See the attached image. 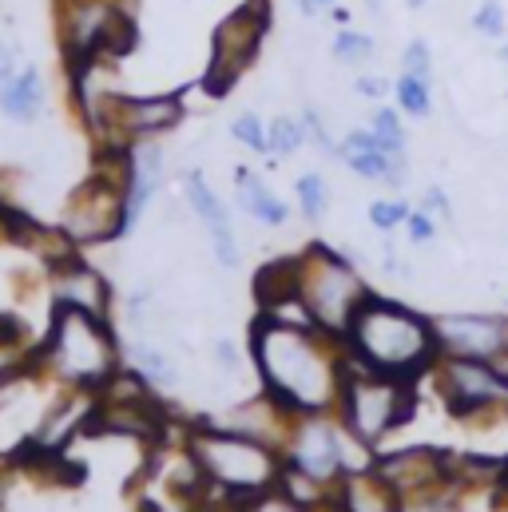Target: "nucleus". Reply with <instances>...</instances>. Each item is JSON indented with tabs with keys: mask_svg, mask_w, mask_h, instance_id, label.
<instances>
[{
	"mask_svg": "<svg viewBox=\"0 0 508 512\" xmlns=\"http://www.w3.org/2000/svg\"><path fill=\"white\" fill-rule=\"evenodd\" d=\"M251 350L266 393L290 413H322L342 397L346 362L322 342L314 322L262 314L251 326Z\"/></svg>",
	"mask_w": 508,
	"mask_h": 512,
	"instance_id": "nucleus-1",
	"label": "nucleus"
},
{
	"mask_svg": "<svg viewBox=\"0 0 508 512\" xmlns=\"http://www.w3.org/2000/svg\"><path fill=\"white\" fill-rule=\"evenodd\" d=\"M346 346L358 366L401 382H417L425 370L441 362V342L433 322L378 294H366V302L354 310Z\"/></svg>",
	"mask_w": 508,
	"mask_h": 512,
	"instance_id": "nucleus-2",
	"label": "nucleus"
},
{
	"mask_svg": "<svg viewBox=\"0 0 508 512\" xmlns=\"http://www.w3.org/2000/svg\"><path fill=\"white\" fill-rule=\"evenodd\" d=\"M40 358H48L68 382L96 385V389L116 374V362H120L116 338H112L104 314H92V310H80L68 302L56 306L52 334H48Z\"/></svg>",
	"mask_w": 508,
	"mask_h": 512,
	"instance_id": "nucleus-3",
	"label": "nucleus"
},
{
	"mask_svg": "<svg viewBox=\"0 0 508 512\" xmlns=\"http://www.w3.org/2000/svg\"><path fill=\"white\" fill-rule=\"evenodd\" d=\"M366 294L370 290L362 286L354 266L330 247H310L298 258V302L326 338H346Z\"/></svg>",
	"mask_w": 508,
	"mask_h": 512,
	"instance_id": "nucleus-4",
	"label": "nucleus"
},
{
	"mask_svg": "<svg viewBox=\"0 0 508 512\" xmlns=\"http://www.w3.org/2000/svg\"><path fill=\"white\" fill-rule=\"evenodd\" d=\"M191 457L199 461V473L219 481L235 497H262L278 485L282 465L270 453V445L243 437V433H219L203 429L191 437Z\"/></svg>",
	"mask_w": 508,
	"mask_h": 512,
	"instance_id": "nucleus-5",
	"label": "nucleus"
},
{
	"mask_svg": "<svg viewBox=\"0 0 508 512\" xmlns=\"http://www.w3.org/2000/svg\"><path fill=\"white\" fill-rule=\"evenodd\" d=\"M338 401H342V421L354 433V441L374 445L389 429L409 421V413H413V382L374 374V370H366V366H358L350 358Z\"/></svg>",
	"mask_w": 508,
	"mask_h": 512,
	"instance_id": "nucleus-6",
	"label": "nucleus"
},
{
	"mask_svg": "<svg viewBox=\"0 0 508 512\" xmlns=\"http://www.w3.org/2000/svg\"><path fill=\"white\" fill-rule=\"evenodd\" d=\"M266 28H270V8H266V0H247L243 8H235V12L215 28L211 64H207V72H203V92H207V96H215V100L231 96V88L239 84V76L254 64Z\"/></svg>",
	"mask_w": 508,
	"mask_h": 512,
	"instance_id": "nucleus-7",
	"label": "nucleus"
},
{
	"mask_svg": "<svg viewBox=\"0 0 508 512\" xmlns=\"http://www.w3.org/2000/svg\"><path fill=\"white\" fill-rule=\"evenodd\" d=\"M437 389H441V397L449 401V409L457 417L508 413V374L497 362L441 354V362H437Z\"/></svg>",
	"mask_w": 508,
	"mask_h": 512,
	"instance_id": "nucleus-8",
	"label": "nucleus"
},
{
	"mask_svg": "<svg viewBox=\"0 0 508 512\" xmlns=\"http://www.w3.org/2000/svg\"><path fill=\"white\" fill-rule=\"evenodd\" d=\"M124 207H127V187L108 179V175H96L92 183H84L72 203H68V219H64V231L76 239V243H108L116 235H124Z\"/></svg>",
	"mask_w": 508,
	"mask_h": 512,
	"instance_id": "nucleus-9",
	"label": "nucleus"
},
{
	"mask_svg": "<svg viewBox=\"0 0 508 512\" xmlns=\"http://www.w3.org/2000/svg\"><path fill=\"white\" fill-rule=\"evenodd\" d=\"M92 128L112 131V135H151L167 131L183 120V100L179 92L171 96H100L84 104Z\"/></svg>",
	"mask_w": 508,
	"mask_h": 512,
	"instance_id": "nucleus-10",
	"label": "nucleus"
},
{
	"mask_svg": "<svg viewBox=\"0 0 508 512\" xmlns=\"http://www.w3.org/2000/svg\"><path fill=\"white\" fill-rule=\"evenodd\" d=\"M441 354L449 358H477L501 362L508 358V318L501 314H441L433 318Z\"/></svg>",
	"mask_w": 508,
	"mask_h": 512,
	"instance_id": "nucleus-11",
	"label": "nucleus"
},
{
	"mask_svg": "<svg viewBox=\"0 0 508 512\" xmlns=\"http://www.w3.org/2000/svg\"><path fill=\"white\" fill-rule=\"evenodd\" d=\"M290 465H294L302 477H310L314 485L338 477L342 465H346L342 433H338L330 421H322V417L310 413V417L294 429V441H290Z\"/></svg>",
	"mask_w": 508,
	"mask_h": 512,
	"instance_id": "nucleus-12",
	"label": "nucleus"
},
{
	"mask_svg": "<svg viewBox=\"0 0 508 512\" xmlns=\"http://www.w3.org/2000/svg\"><path fill=\"white\" fill-rule=\"evenodd\" d=\"M374 473L393 493H417L445 477V457L437 449H401L393 457H381Z\"/></svg>",
	"mask_w": 508,
	"mask_h": 512,
	"instance_id": "nucleus-13",
	"label": "nucleus"
},
{
	"mask_svg": "<svg viewBox=\"0 0 508 512\" xmlns=\"http://www.w3.org/2000/svg\"><path fill=\"white\" fill-rule=\"evenodd\" d=\"M187 199H191V207H195V215L207 223V231H211V243H215V255L223 266H239V247H235V231H231V219H227V211H223V203L215 199V191L207 187V179L195 171V175H187Z\"/></svg>",
	"mask_w": 508,
	"mask_h": 512,
	"instance_id": "nucleus-14",
	"label": "nucleus"
},
{
	"mask_svg": "<svg viewBox=\"0 0 508 512\" xmlns=\"http://www.w3.org/2000/svg\"><path fill=\"white\" fill-rule=\"evenodd\" d=\"M56 270V298L68 302V306H80V310H92V314H104L108 310V282L80 258L72 255L68 262L52 266Z\"/></svg>",
	"mask_w": 508,
	"mask_h": 512,
	"instance_id": "nucleus-15",
	"label": "nucleus"
},
{
	"mask_svg": "<svg viewBox=\"0 0 508 512\" xmlns=\"http://www.w3.org/2000/svg\"><path fill=\"white\" fill-rule=\"evenodd\" d=\"M254 298L262 314H278L282 306H302L298 302V258H274L254 274Z\"/></svg>",
	"mask_w": 508,
	"mask_h": 512,
	"instance_id": "nucleus-16",
	"label": "nucleus"
},
{
	"mask_svg": "<svg viewBox=\"0 0 508 512\" xmlns=\"http://www.w3.org/2000/svg\"><path fill=\"white\" fill-rule=\"evenodd\" d=\"M159 175H163V155H159V147H151V143L135 147V171H131V183H127V207H124L127 231L139 223L147 199H151L155 187H159Z\"/></svg>",
	"mask_w": 508,
	"mask_h": 512,
	"instance_id": "nucleus-17",
	"label": "nucleus"
},
{
	"mask_svg": "<svg viewBox=\"0 0 508 512\" xmlns=\"http://www.w3.org/2000/svg\"><path fill=\"white\" fill-rule=\"evenodd\" d=\"M40 104H44V84H40V76L32 72V68H24L12 84H4L0 88V108L12 116V120H32L36 112H40Z\"/></svg>",
	"mask_w": 508,
	"mask_h": 512,
	"instance_id": "nucleus-18",
	"label": "nucleus"
},
{
	"mask_svg": "<svg viewBox=\"0 0 508 512\" xmlns=\"http://www.w3.org/2000/svg\"><path fill=\"white\" fill-rule=\"evenodd\" d=\"M239 203H243V211H251L254 219L266 223V227L286 223V203L274 199V195L254 179L251 171H239Z\"/></svg>",
	"mask_w": 508,
	"mask_h": 512,
	"instance_id": "nucleus-19",
	"label": "nucleus"
},
{
	"mask_svg": "<svg viewBox=\"0 0 508 512\" xmlns=\"http://www.w3.org/2000/svg\"><path fill=\"white\" fill-rule=\"evenodd\" d=\"M135 36H139L135 20L127 16L124 8H112L104 28H100V36H96V60H120V56H127L135 48Z\"/></svg>",
	"mask_w": 508,
	"mask_h": 512,
	"instance_id": "nucleus-20",
	"label": "nucleus"
},
{
	"mask_svg": "<svg viewBox=\"0 0 508 512\" xmlns=\"http://www.w3.org/2000/svg\"><path fill=\"white\" fill-rule=\"evenodd\" d=\"M346 509L350 512H393V489L378 473H358L346 485Z\"/></svg>",
	"mask_w": 508,
	"mask_h": 512,
	"instance_id": "nucleus-21",
	"label": "nucleus"
},
{
	"mask_svg": "<svg viewBox=\"0 0 508 512\" xmlns=\"http://www.w3.org/2000/svg\"><path fill=\"white\" fill-rule=\"evenodd\" d=\"M393 92H397V108H401L405 116L425 120V116L433 112V88H429L425 76H409V72H401L397 84H393Z\"/></svg>",
	"mask_w": 508,
	"mask_h": 512,
	"instance_id": "nucleus-22",
	"label": "nucleus"
},
{
	"mask_svg": "<svg viewBox=\"0 0 508 512\" xmlns=\"http://www.w3.org/2000/svg\"><path fill=\"white\" fill-rule=\"evenodd\" d=\"M374 56V40L366 36V32H338V40H334V60L338 64H366Z\"/></svg>",
	"mask_w": 508,
	"mask_h": 512,
	"instance_id": "nucleus-23",
	"label": "nucleus"
},
{
	"mask_svg": "<svg viewBox=\"0 0 508 512\" xmlns=\"http://www.w3.org/2000/svg\"><path fill=\"white\" fill-rule=\"evenodd\" d=\"M505 28H508L505 4H501V0H481L477 12H473V32L485 36V40H501Z\"/></svg>",
	"mask_w": 508,
	"mask_h": 512,
	"instance_id": "nucleus-24",
	"label": "nucleus"
},
{
	"mask_svg": "<svg viewBox=\"0 0 508 512\" xmlns=\"http://www.w3.org/2000/svg\"><path fill=\"white\" fill-rule=\"evenodd\" d=\"M370 131L378 135V143L389 151V155H405V128H401V120H397V112H389V108H381L378 116H374V124Z\"/></svg>",
	"mask_w": 508,
	"mask_h": 512,
	"instance_id": "nucleus-25",
	"label": "nucleus"
},
{
	"mask_svg": "<svg viewBox=\"0 0 508 512\" xmlns=\"http://www.w3.org/2000/svg\"><path fill=\"white\" fill-rule=\"evenodd\" d=\"M298 199H302L306 219H322V215H326V203H330L322 175H302V179H298Z\"/></svg>",
	"mask_w": 508,
	"mask_h": 512,
	"instance_id": "nucleus-26",
	"label": "nucleus"
},
{
	"mask_svg": "<svg viewBox=\"0 0 508 512\" xmlns=\"http://www.w3.org/2000/svg\"><path fill=\"white\" fill-rule=\"evenodd\" d=\"M302 135H306L302 124H294V120L282 116V120L270 124V151H274V155H290V151L302 147Z\"/></svg>",
	"mask_w": 508,
	"mask_h": 512,
	"instance_id": "nucleus-27",
	"label": "nucleus"
},
{
	"mask_svg": "<svg viewBox=\"0 0 508 512\" xmlns=\"http://www.w3.org/2000/svg\"><path fill=\"white\" fill-rule=\"evenodd\" d=\"M401 72H409V76H433V52H429V44L425 40H409V48L401 52Z\"/></svg>",
	"mask_w": 508,
	"mask_h": 512,
	"instance_id": "nucleus-28",
	"label": "nucleus"
},
{
	"mask_svg": "<svg viewBox=\"0 0 508 512\" xmlns=\"http://www.w3.org/2000/svg\"><path fill=\"white\" fill-rule=\"evenodd\" d=\"M231 131H235L239 143H247V147H254V151H270V131L262 128L258 116H239Z\"/></svg>",
	"mask_w": 508,
	"mask_h": 512,
	"instance_id": "nucleus-29",
	"label": "nucleus"
},
{
	"mask_svg": "<svg viewBox=\"0 0 508 512\" xmlns=\"http://www.w3.org/2000/svg\"><path fill=\"white\" fill-rule=\"evenodd\" d=\"M409 215H413V211H409L405 203H374V207H370V223H374L378 231H393L397 223H409Z\"/></svg>",
	"mask_w": 508,
	"mask_h": 512,
	"instance_id": "nucleus-30",
	"label": "nucleus"
},
{
	"mask_svg": "<svg viewBox=\"0 0 508 512\" xmlns=\"http://www.w3.org/2000/svg\"><path fill=\"white\" fill-rule=\"evenodd\" d=\"M405 227H409V239H413V243H429V239H433V231H437L429 211H413Z\"/></svg>",
	"mask_w": 508,
	"mask_h": 512,
	"instance_id": "nucleus-31",
	"label": "nucleus"
},
{
	"mask_svg": "<svg viewBox=\"0 0 508 512\" xmlns=\"http://www.w3.org/2000/svg\"><path fill=\"white\" fill-rule=\"evenodd\" d=\"M20 338H24V322L12 318V314H0V350L20 346Z\"/></svg>",
	"mask_w": 508,
	"mask_h": 512,
	"instance_id": "nucleus-32",
	"label": "nucleus"
},
{
	"mask_svg": "<svg viewBox=\"0 0 508 512\" xmlns=\"http://www.w3.org/2000/svg\"><path fill=\"white\" fill-rule=\"evenodd\" d=\"M254 512H302V505L294 497H270V493H262V497H254Z\"/></svg>",
	"mask_w": 508,
	"mask_h": 512,
	"instance_id": "nucleus-33",
	"label": "nucleus"
},
{
	"mask_svg": "<svg viewBox=\"0 0 508 512\" xmlns=\"http://www.w3.org/2000/svg\"><path fill=\"white\" fill-rule=\"evenodd\" d=\"M354 88H358V96H366V100H381V96L389 92V84H385V80H378V76H362Z\"/></svg>",
	"mask_w": 508,
	"mask_h": 512,
	"instance_id": "nucleus-34",
	"label": "nucleus"
},
{
	"mask_svg": "<svg viewBox=\"0 0 508 512\" xmlns=\"http://www.w3.org/2000/svg\"><path fill=\"white\" fill-rule=\"evenodd\" d=\"M16 76H20V72H16V64H12V52L0 44V88H4V84H12Z\"/></svg>",
	"mask_w": 508,
	"mask_h": 512,
	"instance_id": "nucleus-35",
	"label": "nucleus"
},
{
	"mask_svg": "<svg viewBox=\"0 0 508 512\" xmlns=\"http://www.w3.org/2000/svg\"><path fill=\"white\" fill-rule=\"evenodd\" d=\"M139 362L155 374V378H171V370H167V362L163 358H155V354H147V350H139Z\"/></svg>",
	"mask_w": 508,
	"mask_h": 512,
	"instance_id": "nucleus-36",
	"label": "nucleus"
},
{
	"mask_svg": "<svg viewBox=\"0 0 508 512\" xmlns=\"http://www.w3.org/2000/svg\"><path fill=\"white\" fill-rule=\"evenodd\" d=\"M425 211H433V215H449V199H445V195L433 187V191L425 195Z\"/></svg>",
	"mask_w": 508,
	"mask_h": 512,
	"instance_id": "nucleus-37",
	"label": "nucleus"
},
{
	"mask_svg": "<svg viewBox=\"0 0 508 512\" xmlns=\"http://www.w3.org/2000/svg\"><path fill=\"white\" fill-rule=\"evenodd\" d=\"M318 512H350V509H338V505H326V509H318Z\"/></svg>",
	"mask_w": 508,
	"mask_h": 512,
	"instance_id": "nucleus-38",
	"label": "nucleus"
},
{
	"mask_svg": "<svg viewBox=\"0 0 508 512\" xmlns=\"http://www.w3.org/2000/svg\"><path fill=\"white\" fill-rule=\"evenodd\" d=\"M501 60H505V64H508V44H505V48H501Z\"/></svg>",
	"mask_w": 508,
	"mask_h": 512,
	"instance_id": "nucleus-39",
	"label": "nucleus"
},
{
	"mask_svg": "<svg viewBox=\"0 0 508 512\" xmlns=\"http://www.w3.org/2000/svg\"><path fill=\"white\" fill-rule=\"evenodd\" d=\"M366 4H370V8H378V4H381V0H366Z\"/></svg>",
	"mask_w": 508,
	"mask_h": 512,
	"instance_id": "nucleus-40",
	"label": "nucleus"
},
{
	"mask_svg": "<svg viewBox=\"0 0 508 512\" xmlns=\"http://www.w3.org/2000/svg\"><path fill=\"white\" fill-rule=\"evenodd\" d=\"M318 4H334V0H318Z\"/></svg>",
	"mask_w": 508,
	"mask_h": 512,
	"instance_id": "nucleus-41",
	"label": "nucleus"
}]
</instances>
